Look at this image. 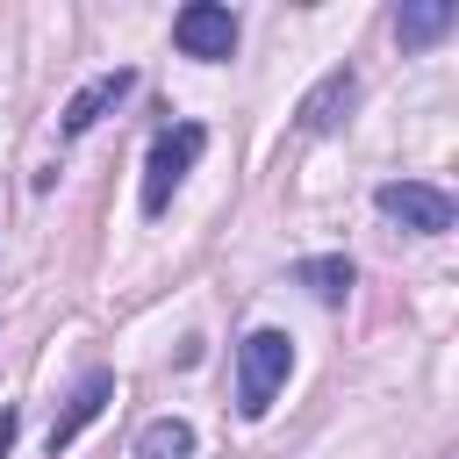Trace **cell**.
<instances>
[{"instance_id": "10", "label": "cell", "mask_w": 459, "mask_h": 459, "mask_svg": "<svg viewBox=\"0 0 459 459\" xmlns=\"http://www.w3.org/2000/svg\"><path fill=\"white\" fill-rule=\"evenodd\" d=\"M136 459H194V423H179V416H158V423H143V437H136Z\"/></svg>"}, {"instance_id": "9", "label": "cell", "mask_w": 459, "mask_h": 459, "mask_svg": "<svg viewBox=\"0 0 459 459\" xmlns=\"http://www.w3.org/2000/svg\"><path fill=\"white\" fill-rule=\"evenodd\" d=\"M351 280H359V273H351V258H337V251H330V258H301V265H294V287H308V294H316V301H330V308L351 294Z\"/></svg>"}, {"instance_id": "8", "label": "cell", "mask_w": 459, "mask_h": 459, "mask_svg": "<svg viewBox=\"0 0 459 459\" xmlns=\"http://www.w3.org/2000/svg\"><path fill=\"white\" fill-rule=\"evenodd\" d=\"M452 29H459V0H402V7H394L402 50H430V43L452 36Z\"/></svg>"}, {"instance_id": "4", "label": "cell", "mask_w": 459, "mask_h": 459, "mask_svg": "<svg viewBox=\"0 0 459 459\" xmlns=\"http://www.w3.org/2000/svg\"><path fill=\"white\" fill-rule=\"evenodd\" d=\"M172 43H179V57L222 65V57L237 50V14H230L222 0H186V7L172 14Z\"/></svg>"}, {"instance_id": "1", "label": "cell", "mask_w": 459, "mask_h": 459, "mask_svg": "<svg viewBox=\"0 0 459 459\" xmlns=\"http://www.w3.org/2000/svg\"><path fill=\"white\" fill-rule=\"evenodd\" d=\"M287 373H294V337L287 330H251L244 344H237V409L244 416H265L273 409V394L287 387Z\"/></svg>"}, {"instance_id": "2", "label": "cell", "mask_w": 459, "mask_h": 459, "mask_svg": "<svg viewBox=\"0 0 459 459\" xmlns=\"http://www.w3.org/2000/svg\"><path fill=\"white\" fill-rule=\"evenodd\" d=\"M201 151H208V129H201V122L158 129V143H151V158H143V215H165V208H172V194H179V179L194 172Z\"/></svg>"}, {"instance_id": "11", "label": "cell", "mask_w": 459, "mask_h": 459, "mask_svg": "<svg viewBox=\"0 0 459 459\" xmlns=\"http://www.w3.org/2000/svg\"><path fill=\"white\" fill-rule=\"evenodd\" d=\"M14 437H22V409H14V402H7V409H0V459H7V452H14Z\"/></svg>"}, {"instance_id": "5", "label": "cell", "mask_w": 459, "mask_h": 459, "mask_svg": "<svg viewBox=\"0 0 459 459\" xmlns=\"http://www.w3.org/2000/svg\"><path fill=\"white\" fill-rule=\"evenodd\" d=\"M108 402H115V373H108V366H93V373H86V380L65 394V409L50 416V430H43V452L57 459V452H65V445H72V437H79V430H86V423L108 409Z\"/></svg>"}, {"instance_id": "6", "label": "cell", "mask_w": 459, "mask_h": 459, "mask_svg": "<svg viewBox=\"0 0 459 459\" xmlns=\"http://www.w3.org/2000/svg\"><path fill=\"white\" fill-rule=\"evenodd\" d=\"M351 108H359V72H351V65H337V72H323V79L301 93V108H294V115H301V129H308V136H330Z\"/></svg>"}, {"instance_id": "7", "label": "cell", "mask_w": 459, "mask_h": 459, "mask_svg": "<svg viewBox=\"0 0 459 459\" xmlns=\"http://www.w3.org/2000/svg\"><path fill=\"white\" fill-rule=\"evenodd\" d=\"M129 86H136V72H129V65H115V72L86 79V86L65 100V115H57V136H86V129H93V122H100V115H108V108L129 93Z\"/></svg>"}, {"instance_id": "3", "label": "cell", "mask_w": 459, "mask_h": 459, "mask_svg": "<svg viewBox=\"0 0 459 459\" xmlns=\"http://www.w3.org/2000/svg\"><path fill=\"white\" fill-rule=\"evenodd\" d=\"M373 201H380V215L402 222L409 237H445V230H452V194L430 186V179H387Z\"/></svg>"}]
</instances>
